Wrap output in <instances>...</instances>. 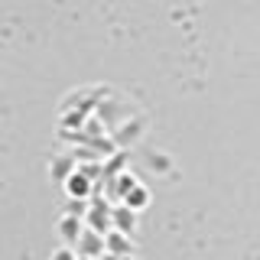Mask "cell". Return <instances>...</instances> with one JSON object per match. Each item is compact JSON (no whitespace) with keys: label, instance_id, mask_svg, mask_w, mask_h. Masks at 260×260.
Instances as JSON below:
<instances>
[{"label":"cell","instance_id":"6da1fadb","mask_svg":"<svg viewBox=\"0 0 260 260\" xmlns=\"http://www.w3.org/2000/svg\"><path fill=\"white\" fill-rule=\"evenodd\" d=\"M55 260H72V254H55Z\"/></svg>","mask_w":260,"mask_h":260}]
</instances>
